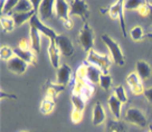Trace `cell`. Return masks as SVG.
I'll return each instance as SVG.
<instances>
[{
  "label": "cell",
  "mask_w": 152,
  "mask_h": 132,
  "mask_svg": "<svg viewBox=\"0 0 152 132\" xmlns=\"http://www.w3.org/2000/svg\"><path fill=\"white\" fill-rule=\"evenodd\" d=\"M55 105H56V102L55 101H53L50 99H47V98H45V99L42 101V103H40V112L43 114H49L53 112V110L55 108Z\"/></svg>",
  "instance_id": "obj_26"
},
{
  "label": "cell",
  "mask_w": 152,
  "mask_h": 132,
  "mask_svg": "<svg viewBox=\"0 0 152 132\" xmlns=\"http://www.w3.org/2000/svg\"><path fill=\"white\" fill-rule=\"evenodd\" d=\"M107 104H109V108H110V110H111L112 114L114 115V118L116 119V120H120V118H121L122 102L113 94L109 98V100H107Z\"/></svg>",
  "instance_id": "obj_19"
},
{
  "label": "cell",
  "mask_w": 152,
  "mask_h": 132,
  "mask_svg": "<svg viewBox=\"0 0 152 132\" xmlns=\"http://www.w3.org/2000/svg\"><path fill=\"white\" fill-rule=\"evenodd\" d=\"M90 8L84 0H74L71 2V11L69 16H77L84 21V24L87 23V19L90 18Z\"/></svg>",
  "instance_id": "obj_5"
},
{
  "label": "cell",
  "mask_w": 152,
  "mask_h": 132,
  "mask_svg": "<svg viewBox=\"0 0 152 132\" xmlns=\"http://www.w3.org/2000/svg\"><path fill=\"white\" fill-rule=\"evenodd\" d=\"M28 63H26L25 61H23L21 58H19V57L15 56L14 58H11L9 62H8V70L10 72H12L15 74H18V75H21V74H24L25 72L27 71V68H28Z\"/></svg>",
  "instance_id": "obj_12"
},
{
  "label": "cell",
  "mask_w": 152,
  "mask_h": 132,
  "mask_svg": "<svg viewBox=\"0 0 152 132\" xmlns=\"http://www.w3.org/2000/svg\"><path fill=\"white\" fill-rule=\"evenodd\" d=\"M0 98H1V100L6 99V98H8V99H17V96H16L15 94L6 93L5 91H1V92H0Z\"/></svg>",
  "instance_id": "obj_39"
},
{
  "label": "cell",
  "mask_w": 152,
  "mask_h": 132,
  "mask_svg": "<svg viewBox=\"0 0 152 132\" xmlns=\"http://www.w3.org/2000/svg\"><path fill=\"white\" fill-rule=\"evenodd\" d=\"M94 38L95 35L93 29L91 28L88 23H85L83 28L80 30V34H78V43H80V45H81V47L83 48L84 52L88 53L90 51L93 49Z\"/></svg>",
  "instance_id": "obj_4"
},
{
  "label": "cell",
  "mask_w": 152,
  "mask_h": 132,
  "mask_svg": "<svg viewBox=\"0 0 152 132\" xmlns=\"http://www.w3.org/2000/svg\"><path fill=\"white\" fill-rule=\"evenodd\" d=\"M102 40L106 45V47L109 49L110 54H111V57L113 62L116 64V65L122 66L124 65L125 63V57H124V54L122 52V49L120 47V45L118 43L114 40L112 37H110L109 35H102Z\"/></svg>",
  "instance_id": "obj_1"
},
{
  "label": "cell",
  "mask_w": 152,
  "mask_h": 132,
  "mask_svg": "<svg viewBox=\"0 0 152 132\" xmlns=\"http://www.w3.org/2000/svg\"><path fill=\"white\" fill-rule=\"evenodd\" d=\"M71 119H72V122L75 123V124L80 123L82 120H83V112L77 111V110H73V111H72Z\"/></svg>",
  "instance_id": "obj_35"
},
{
  "label": "cell",
  "mask_w": 152,
  "mask_h": 132,
  "mask_svg": "<svg viewBox=\"0 0 152 132\" xmlns=\"http://www.w3.org/2000/svg\"><path fill=\"white\" fill-rule=\"evenodd\" d=\"M149 132H152V125H150V131Z\"/></svg>",
  "instance_id": "obj_43"
},
{
  "label": "cell",
  "mask_w": 152,
  "mask_h": 132,
  "mask_svg": "<svg viewBox=\"0 0 152 132\" xmlns=\"http://www.w3.org/2000/svg\"><path fill=\"white\" fill-rule=\"evenodd\" d=\"M94 86L92 84H90V83H87V84L84 86V89H83V91H82V94L81 96L83 98V99L86 101H88V100L93 96V94H94Z\"/></svg>",
  "instance_id": "obj_33"
},
{
  "label": "cell",
  "mask_w": 152,
  "mask_h": 132,
  "mask_svg": "<svg viewBox=\"0 0 152 132\" xmlns=\"http://www.w3.org/2000/svg\"><path fill=\"white\" fill-rule=\"evenodd\" d=\"M55 10H56V17L58 19H61L62 21L71 18V16H69L71 5L65 0H56Z\"/></svg>",
  "instance_id": "obj_14"
},
{
  "label": "cell",
  "mask_w": 152,
  "mask_h": 132,
  "mask_svg": "<svg viewBox=\"0 0 152 132\" xmlns=\"http://www.w3.org/2000/svg\"><path fill=\"white\" fill-rule=\"evenodd\" d=\"M130 35L134 42H140V40L144 39V33H143L142 27H140V26H135L134 28H132V30L130 32Z\"/></svg>",
  "instance_id": "obj_32"
},
{
  "label": "cell",
  "mask_w": 152,
  "mask_h": 132,
  "mask_svg": "<svg viewBox=\"0 0 152 132\" xmlns=\"http://www.w3.org/2000/svg\"><path fill=\"white\" fill-rule=\"evenodd\" d=\"M125 122L135 124L140 128H144L147 125V118L141 110L137 108H129L124 115Z\"/></svg>",
  "instance_id": "obj_6"
},
{
  "label": "cell",
  "mask_w": 152,
  "mask_h": 132,
  "mask_svg": "<svg viewBox=\"0 0 152 132\" xmlns=\"http://www.w3.org/2000/svg\"><path fill=\"white\" fill-rule=\"evenodd\" d=\"M19 0H7V1H1V11L4 16H8V14H12V10H15L16 6L18 5Z\"/></svg>",
  "instance_id": "obj_25"
},
{
  "label": "cell",
  "mask_w": 152,
  "mask_h": 132,
  "mask_svg": "<svg viewBox=\"0 0 152 132\" xmlns=\"http://www.w3.org/2000/svg\"><path fill=\"white\" fill-rule=\"evenodd\" d=\"M106 119V115H105V111L104 108L101 102H96L94 105V109H93V119H92V122H93V125L94 127H97L105 121Z\"/></svg>",
  "instance_id": "obj_17"
},
{
  "label": "cell",
  "mask_w": 152,
  "mask_h": 132,
  "mask_svg": "<svg viewBox=\"0 0 152 132\" xmlns=\"http://www.w3.org/2000/svg\"><path fill=\"white\" fill-rule=\"evenodd\" d=\"M138 12L141 15L142 17H148V1H145L144 5L141 6V7L139 8Z\"/></svg>",
  "instance_id": "obj_36"
},
{
  "label": "cell",
  "mask_w": 152,
  "mask_h": 132,
  "mask_svg": "<svg viewBox=\"0 0 152 132\" xmlns=\"http://www.w3.org/2000/svg\"><path fill=\"white\" fill-rule=\"evenodd\" d=\"M21 132H30V131H21Z\"/></svg>",
  "instance_id": "obj_44"
},
{
  "label": "cell",
  "mask_w": 152,
  "mask_h": 132,
  "mask_svg": "<svg viewBox=\"0 0 152 132\" xmlns=\"http://www.w3.org/2000/svg\"><path fill=\"white\" fill-rule=\"evenodd\" d=\"M114 95L122 102V104L128 102V96L125 95L124 87L122 86V85H118L116 87H114Z\"/></svg>",
  "instance_id": "obj_34"
},
{
  "label": "cell",
  "mask_w": 152,
  "mask_h": 132,
  "mask_svg": "<svg viewBox=\"0 0 152 132\" xmlns=\"http://www.w3.org/2000/svg\"><path fill=\"white\" fill-rule=\"evenodd\" d=\"M15 55L19 58H21L23 61H25L26 63H28L30 65L36 66L37 65V59H36V55H35V52L33 51H21L19 49L18 47L14 49Z\"/></svg>",
  "instance_id": "obj_18"
},
{
  "label": "cell",
  "mask_w": 152,
  "mask_h": 132,
  "mask_svg": "<svg viewBox=\"0 0 152 132\" xmlns=\"http://www.w3.org/2000/svg\"><path fill=\"white\" fill-rule=\"evenodd\" d=\"M71 101H72L73 106H74V110L81 111V112L84 111V109H85V100L83 99L81 95L72 94Z\"/></svg>",
  "instance_id": "obj_28"
},
{
  "label": "cell",
  "mask_w": 152,
  "mask_h": 132,
  "mask_svg": "<svg viewBox=\"0 0 152 132\" xmlns=\"http://www.w3.org/2000/svg\"><path fill=\"white\" fill-rule=\"evenodd\" d=\"M151 67L149 65V63L145 61H139L137 63V74L140 76L141 80H148L151 76Z\"/></svg>",
  "instance_id": "obj_21"
},
{
  "label": "cell",
  "mask_w": 152,
  "mask_h": 132,
  "mask_svg": "<svg viewBox=\"0 0 152 132\" xmlns=\"http://www.w3.org/2000/svg\"><path fill=\"white\" fill-rule=\"evenodd\" d=\"M144 38H147V39L152 42V33H148L147 35H144Z\"/></svg>",
  "instance_id": "obj_42"
},
{
  "label": "cell",
  "mask_w": 152,
  "mask_h": 132,
  "mask_svg": "<svg viewBox=\"0 0 152 132\" xmlns=\"http://www.w3.org/2000/svg\"><path fill=\"white\" fill-rule=\"evenodd\" d=\"M86 62L91 65L99 67L102 74H109V68L111 66V59H110L109 55H100L95 52L94 49H92L87 53Z\"/></svg>",
  "instance_id": "obj_2"
},
{
  "label": "cell",
  "mask_w": 152,
  "mask_h": 132,
  "mask_svg": "<svg viewBox=\"0 0 152 132\" xmlns=\"http://www.w3.org/2000/svg\"><path fill=\"white\" fill-rule=\"evenodd\" d=\"M18 48H19V49H21V51H30V49H29L27 39H25V38H24V39H21V40L19 42Z\"/></svg>",
  "instance_id": "obj_37"
},
{
  "label": "cell",
  "mask_w": 152,
  "mask_h": 132,
  "mask_svg": "<svg viewBox=\"0 0 152 132\" xmlns=\"http://www.w3.org/2000/svg\"><path fill=\"white\" fill-rule=\"evenodd\" d=\"M148 17L152 19V2L148 1Z\"/></svg>",
  "instance_id": "obj_41"
},
{
  "label": "cell",
  "mask_w": 152,
  "mask_h": 132,
  "mask_svg": "<svg viewBox=\"0 0 152 132\" xmlns=\"http://www.w3.org/2000/svg\"><path fill=\"white\" fill-rule=\"evenodd\" d=\"M123 4H124V1L119 0V1L114 2L110 8L101 9V11H102V12H109L110 17H111L112 19H118V20L120 21V26H121V29H122L123 37H126V27H125V20H124Z\"/></svg>",
  "instance_id": "obj_3"
},
{
  "label": "cell",
  "mask_w": 152,
  "mask_h": 132,
  "mask_svg": "<svg viewBox=\"0 0 152 132\" xmlns=\"http://www.w3.org/2000/svg\"><path fill=\"white\" fill-rule=\"evenodd\" d=\"M144 96H145V99L148 100V102H150L152 103V87H149L147 90H144Z\"/></svg>",
  "instance_id": "obj_38"
},
{
  "label": "cell",
  "mask_w": 152,
  "mask_h": 132,
  "mask_svg": "<svg viewBox=\"0 0 152 132\" xmlns=\"http://www.w3.org/2000/svg\"><path fill=\"white\" fill-rule=\"evenodd\" d=\"M36 14L37 12L35 10L30 11V12H12L11 17L14 19L16 27H19V26H21L23 24H25L26 21H29Z\"/></svg>",
  "instance_id": "obj_20"
},
{
  "label": "cell",
  "mask_w": 152,
  "mask_h": 132,
  "mask_svg": "<svg viewBox=\"0 0 152 132\" xmlns=\"http://www.w3.org/2000/svg\"><path fill=\"white\" fill-rule=\"evenodd\" d=\"M63 25H64V27L66 29H72L73 28V21H72V19H66V20H63Z\"/></svg>",
  "instance_id": "obj_40"
},
{
  "label": "cell",
  "mask_w": 152,
  "mask_h": 132,
  "mask_svg": "<svg viewBox=\"0 0 152 132\" xmlns=\"http://www.w3.org/2000/svg\"><path fill=\"white\" fill-rule=\"evenodd\" d=\"M144 2L145 1H143V0H126V1H124L123 6L125 10H137L138 11L139 8L144 5Z\"/></svg>",
  "instance_id": "obj_30"
},
{
  "label": "cell",
  "mask_w": 152,
  "mask_h": 132,
  "mask_svg": "<svg viewBox=\"0 0 152 132\" xmlns=\"http://www.w3.org/2000/svg\"><path fill=\"white\" fill-rule=\"evenodd\" d=\"M30 42H31L33 51L39 54L40 52V33L34 27H30Z\"/></svg>",
  "instance_id": "obj_22"
},
{
  "label": "cell",
  "mask_w": 152,
  "mask_h": 132,
  "mask_svg": "<svg viewBox=\"0 0 152 132\" xmlns=\"http://www.w3.org/2000/svg\"><path fill=\"white\" fill-rule=\"evenodd\" d=\"M55 43H56V46L58 47V49H59V52H61L62 55L67 57L73 55V53H74V46L72 44V40L67 36H65V35H58L57 38L55 39Z\"/></svg>",
  "instance_id": "obj_8"
},
{
  "label": "cell",
  "mask_w": 152,
  "mask_h": 132,
  "mask_svg": "<svg viewBox=\"0 0 152 132\" xmlns=\"http://www.w3.org/2000/svg\"><path fill=\"white\" fill-rule=\"evenodd\" d=\"M112 77L110 74H102L100 78V86L104 91H109L112 86Z\"/></svg>",
  "instance_id": "obj_31"
},
{
  "label": "cell",
  "mask_w": 152,
  "mask_h": 132,
  "mask_svg": "<svg viewBox=\"0 0 152 132\" xmlns=\"http://www.w3.org/2000/svg\"><path fill=\"white\" fill-rule=\"evenodd\" d=\"M48 55H49V59L54 68L59 70V57H61V52L58 47L56 46L55 40H49V47H48Z\"/></svg>",
  "instance_id": "obj_16"
},
{
  "label": "cell",
  "mask_w": 152,
  "mask_h": 132,
  "mask_svg": "<svg viewBox=\"0 0 152 132\" xmlns=\"http://www.w3.org/2000/svg\"><path fill=\"white\" fill-rule=\"evenodd\" d=\"M105 132H125V128L119 120H109L105 127Z\"/></svg>",
  "instance_id": "obj_23"
},
{
  "label": "cell",
  "mask_w": 152,
  "mask_h": 132,
  "mask_svg": "<svg viewBox=\"0 0 152 132\" xmlns=\"http://www.w3.org/2000/svg\"><path fill=\"white\" fill-rule=\"evenodd\" d=\"M29 25H30V27L36 28L39 33H42L46 37L49 38V40H55L57 38V36H58V34H56V32L54 29L49 28L48 26H46V25L44 24L43 21L40 20V18L37 16V14L29 20Z\"/></svg>",
  "instance_id": "obj_7"
},
{
  "label": "cell",
  "mask_w": 152,
  "mask_h": 132,
  "mask_svg": "<svg viewBox=\"0 0 152 132\" xmlns=\"http://www.w3.org/2000/svg\"><path fill=\"white\" fill-rule=\"evenodd\" d=\"M34 10H35V8H34L33 1H30V0H19L18 5L16 6L14 12H30Z\"/></svg>",
  "instance_id": "obj_24"
},
{
  "label": "cell",
  "mask_w": 152,
  "mask_h": 132,
  "mask_svg": "<svg viewBox=\"0 0 152 132\" xmlns=\"http://www.w3.org/2000/svg\"><path fill=\"white\" fill-rule=\"evenodd\" d=\"M0 21H1V27H2L4 32H6V33L12 32L14 28L16 27L14 19H12L11 16H2Z\"/></svg>",
  "instance_id": "obj_27"
},
{
  "label": "cell",
  "mask_w": 152,
  "mask_h": 132,
  "mask_svg": "<svg viewBox=\"0 0 152 132\" xmlns=\"http://www.w3.org/2000/svg\"><path fill=\"white\" fill-rule=\"evenodd\" d=\"M56 1L54 0H43L39 6V18L40 20H48L53 17L54 15V9H55Z\"/></svg>",
  "instance_id": "obj_10"
},
{
  "label": "cell",
  "mask_w": 152,
  "mask_h": 132,
  "mask_svg": "<svg viewBox=\"0 0 152 132\" xmlns=\"http://www.w3.org/2000/svg\"><path fill=\"white\" fill-rule=\"evenodd\" d=\"M72 75V68L67 64H63L59 70H57V78L56 83L59 85H67L71 80Z\"/></svg>",
  "instance_id": "obj_15"
},
{
  "label": "cell",
  "mask_w": 152,
  "mask_h": 132,
  "mask_svg": "<svg viewBox=\"0 0 152 132\" xmlns=\"http://www.w3.org/2000/svg\"><path fill=\"white\" fill-rule=\"evenodd\" d=\"M126 83L130 86V89L132 91L133 94L141 95L144 93V89H143L142 80L140 78V76L137 73H131L129 74L126 77Z\"/></svg>",
  "instance_id": "obj_11"
},
{
  "label": "cell",
  "mask_w": 152,
  "mask_h": 132,
  "mask_svg": "<svg viewBox=\"0 0 152 132\" xmlns=\"http://www.w3.org/2000/svg\"><path fill=\"white\" fill-rule=\"evenodd\" d=\"M16 56L15 55V52L12 48H10L9 46H2L0 48V58L2 61H8L9 62L11 58H14Z\"/></svg>",
  "instance_id": "obj_29"
},
{
  "label": "cell",
  "mask_w": 152,
  "mask_h": 132,
  "mask_svg": "<svg viewBox=\"0 0 152 132\" xmlns=\"http://www.w3.org/2000/svg\"><path fill=\"white\" fill-rule=\"evenodd\" d=\"M65 89H66V87H65L64 85L53 83L52 81L48 80L47 82L45 83V95H46L47 99H50L56 102L58 95L61 94L62 92H64Z\"/></svg>",
  "instance_id": "obj_9"
},
{
  "label": "cell",
  "mask_w": 152,
  "mask_h": 132,
  "mask_svg": "<svg viewBox=\"0 0 152 132\" xmlns=\"http://www.w3.org/2000/svg\"><path fill=\"white\" fill-rule=\"evenodd\" d=\"M102 75V72L99 67L91 64H86V72H85V80L87 83L92 85L100 84V78Z\"/></svg>",
  "instance_id": "obj_13"
}]
</instances>
